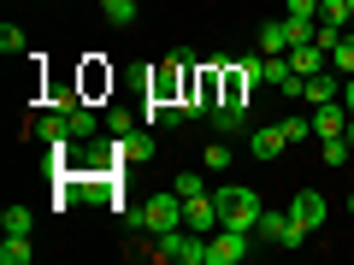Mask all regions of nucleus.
<instances>
[{"mask_svg": "<svg viewBox=\"0 0 354 265\" xmlns=\"http://www.w3.org/2000/svg\"><path fill=\"white\" fill-rule=\"evenodd\" d=\"M30 224H36V218H30V206H6V213H0V236H30Z\"/></svg>", "mask_w": 354, "mask_h": 265, "instance_id": "17", "label": "nucleus"}, {"mask_svg": "<svg viewBox=\"0 0 354 265\" xmlns=\"http://www.w3.org/2000/svg\"><path fill=\"white\" fill-rule=\"evenodd\" d=\"M278 130H283V136H290V148H301V141L313 136V118H283Z\"/></svg>", "mask_w": 354, "mask_h": 265, "instance_id": "25", "label": "nucleus"}, {"mask_svg": "<svg viewBox=\"0 0 354 265\" xmlns=\"http://www.w3.org/2000/svg\"><path fill=\"white\" fill-rule=\"evenodd\" d=\"M290 65H295L301 77H319V71L330 65V53L319 48V41H301V48H290Z\"/></svg>", "mask_w": 354, "mask_h": 265, "instance_id": "14", "label": "nucleus"}, {"mask_svg": "<svg viewBox=\"0 0 354 265\" xmlns=\"http://www.w3.org/2000/svg\"><path fill=\"white\" fill-rule=\"evenodd\" d=\"M319 159H325L330 171H342V165L354 159V141H348V136H325V153H319Z\"/></svg>", "mask_w": 354, "mask_h": 265, "instance_id": "19", "label": "nucleus"}, {"mask_svg": "<svg viewBox=\"0 0 354 265\" xmlns=\"http://www.w3.org/2000/svg\"><path fill=\"white\" fill-rule=\"evenodd\" d=\"M242 259H248V230L218 224L213 236H207V265H242Z\"/></svg>", "mask_w": 354, "mask_h": 265, "instance_id": "3", "label": "nucleus"}, {"mask_svg": "<svg viewBox=\"0 0 354 265\" xmlns=\"http://www.w3.org/2000/svg\"><path fill=\"white\" fill-rule=\"evenodd\" d=\"M248 153L254 159H278V153H290V136L278 124H260V130H248Z\"/></svg>", "mask_w": 354, "mask_h": 265, "instance_id": "8", "label": "nucleus"}, {"mask_svg": "<svg viewBox=\"0 0 354 265\" xmlns=\"http://www.w3.org/2000/svg\"><path fill=\"white\" fill-rule=\"evenodd\" d=\"M124 224H130V236H160V230H177L183 224V195H148V201L136 206V213H124Z\"/></svg>", "mask_w": 354, "mask_h": 265, "instance_id": "1", "label": "nucleus"}, {"mask_svg": "<svg viewBox=\"0 0 354 265\" xmlns=\"http://www.w3.org/2000/svg\"><path fill=\"white\" fill-rule=\"evenodd\" d=\"M348 141H354V112H348Z\"/></svg>", "mask_w": 354, "mask_h": 265, "instance_id": "30", "label": "nucleus"}, {"mask_svg": "<svg viewBox=\"0 0 354 265\" xmlns=\"http://www.w3.org/2000/svg\"><path fill=\"white\" fill-rule=\"evenodd\" d=\"M213 130L218 136H242V130H248V101H218L213 106Z\"/></svg>", "mask_w": 354, "mask_h": 265, "instance_id": "11", "label": "nucleus"}, {"mask_svg": "<svg viewBox=\"0 0 354 265\" xmlns=\"http://www.w3.org/2000/svg\"><path fill=\"white\" fill-rule=\"evenodd\" d=\"M65 136H71V141H95V136H101V118L88 112V101H77L71 112H65Z\"/></svg>", "mask_w": 354, "mask_h": 265, "instance_id": "12", "label": "nucleus"}, {"mask_svg": "<svg viewBox=\"0 0 354 265\" xmlns=\"http://www.w3.org/2000/svg\"><path fill=\"white\" fill-rule=\"evenodd\" d=\"M348 30H354V24H348Z\"/></svg>", "mask_w": 354, "mask_h": 265, "instance_id": "33", "label": "nucleus"}, {"mask_svg": "<svg viewBox=\"0 0 354 265\" xmlns=\"http://www.w3.org/2000/svg\"><path fill=\"white\" fill-rule=\"evenodd\" d=\"M290 218H295V224L307 230V236H313V230H319V224H325V218H330V201H325V195H319V189H301V195H295V201H290Z\"/></svg>", "mask_w": 354, "mask_h": 265, "instance_id": "5", "label": "nucleus"}, {"mask_svg": "<svg viewBox=\"0 0 354 265\" xmlns=\"http://www.w3.org/2000/svg\"><path fill=\"white\" fill-rule=\"evenodd\" d=\"M260 53H290V30H283V18H266V24H260Z\"/></svg>", "mask_w": 354, "mask_h": 265, "instance_id": "16", "label": "nucleus"}, {"mask_svg": "<svg viewBox=\"0 0 354 265\" xmlns=\"http://www.w3.org/2000/svg\"><path fill=\"white\" fill-rule=\"evenodd\" d=\"M183 224L201 230V236H213V230H218V201H213V195H195V201H183Z\"/></svg>", "mask_w": 354, "mask_h": 265, "instance_id": "9", "label": "nucleus"}, {"mask_svg": "<svg viewBox=\"0 0 354 265\" xmlns=\"http://www.w3.org/2000/svg\"><path fill=\"white\" fill-rule=\"evenodd\" d=\"M290 6V18H319V0H283Z\"/></svg>", "mask_w": 354, "mask_h": 265, "instance_id": "28", "label": "nucleus"}, {"mask_svg": "<svg viewBox=\"0 0 354 265\" xmlns=\"http://www.w3.org/2000/svg\"><path fill=\"white\" fill-rule=\"evenodd\" d=\"M348 213H354V195H348Z\"/></svg>", "mask_w": 354, "mask_h": 265, "instance_id": "32", "label": "nucleus"}, {"mask_svg": "<svg viewBox=\"0 0 354 265\" xmlns=\"http://www.w3.org/2000/svg\"><path fill=\"white\" fill-rule=\"evenodd\" d=\"M130 130H142L136 112H106V136H130Z\"/></svg>", "mask_w": 354, "mask_h": 265, "instance_id": "26", "label": "nucleus"}, {"mask_svg": "<svg viewBox=\"0 0 354 265\" xmlns=\"http://www.w3.org/2000/svg\"><path fill=\"white\" fill-rule=\"evenodd\" d=\"M301 101L307 106H330V101H342V71H319V77H301Z\"/></svg>", "mask_w": 354, "mask_h": 265, "instance_id": "7", "label": "nucleus"}, {"mask_svg": "<svg viewBox=\"0 0 354 265\" xmlns=\"http://www.w3.org/2000/svg\"><path fill=\"white\" fill-rule=\"evenodd\" d=\"M136 6H142V0H101V12H106V24H118V30H124L130 18H136Z\"/></svg>", "mask_w": 354, "mask_h": 265, "instance_id": "22", "label": "nucleus"}, {"mask_svg": "<svg viewBox=\"0 0 354 265\" xmlns=\"http://www.w3.org/2000/svg\"><path fill=\"white\" fill-rule=\"evenodd\" d=\"M283 30H290V48H301V41H313L319 18H283Z\"/></svg>", "mask_w": 354, "mask_h": 265, "instance_id": "24", "label": "nucleus"}, {"mask_svg": "<svg viewBox=\"0 0 354 265\" xmlns=\"http://www.w3.org/2000/svg\"><path fill=\"white\" fill-rule=\"evenodd\" d=\"M118 153H124L130 165L153 159V124H142V130H130V136H118Z\"/></svg>", "mask_w": 354, "mask_h": 265, "instance_id": "13", "label": "nucleus"}, {"mask_svg": "<svg viewBox=\"0 0 354 265\" xmlns=\"http://www.w3.org/2000/svg\"><path fill=\"white\" fill-rule=\"evenodd\" d=\"M171 189L183 195V201H195V195H207V183H201V171H177V177H171Z\"/></svg>", "mask_w": 354, "mask_h": 265, "instance_id": "23", "label": "nucleus"}, {"mask_svg": "<svg viewBox=\"0 0 354 265\" xmlns=\"http://www.w3.org/2000/svg\"><path fill=\"white\" fill-rule=\"evenodd\" d=\"M207 171H230V159H236V148H230V136H218V141H207Z\"/></svg>", "mask_w": 354, "mask_h": 265, "instance_id": "21", "label": "nucleus"}, {"mask_svg": "<svg viewBox=\"0 0 354 265\" xmlns=\"http://www.w3.org/2000/svg\"><path fill=\"white\" fill-rule=\"evenodd\" d=\"M30 259H36L30 236H6V242H0V265H30Z\"/></svg>", "mask_w": 354, "mask_h": 265, "instance_id": "18", "label": "nucleus"}, {"mask_svg": "<svg viewBox=\"0 0 354 265\" xmlns=\"http://www.w3.org/2000/svg\"><path fill=\"white\" fill-rule=\"evenodd\" d=\"M330 71L354 77V30H342V36H337V48H330Z\"/></svg>", "mask_w": 354, "mask_h": 265, "instance_id": "20", "label": "nucleus"}, {"mask_svg": "<svg viewBox=\"0 0 354 265\" xmlns=\"http://www.w3.org/2000/svg\"><path fill=\"white\" fill-rule=\"evenodd\" d=\"M189 95L207 106V118H213V106L225 101V65H195V83H189Z\"/></svg>", "mask_w": 354, "mask_h": 265, "instance_id": "6", "label": "nucleus"}, {"mask_svg": "<svg viewBox=\"0 0 354 265\" xmlns=\"http://www.w3.org/2000/svg\"><path fill=\"white\" fill-rule=\"evenodd\" d=\"M342 106H348V112H354V77H348V83H342Z\"/></svg>", "mask_w": 354, "mask_h": 265, "instance_id": "29", "label": "nucleus"}, {"mask_svg": "<svg viewBox=\"0 0 354 265\" xmlns=\"http://www.w3.org/2000/svg\"><path fill=\"white\" fill-rule=\"evenodd\" d=\"M260 236L272 242V248H301V242H307V230L295 224V218H290V206H283V213H260Z\"/></svg>", "mask_w": 354, "mask_h": 265, "instance_id": "4", "label": "nucleus"}, {"mask_svg": "<svg viewBox=\"0 0 354 265\" xmlns=\"http://www.w3.org/2000/svg\"><path fill=\"white\" fill-rule=\"evenodd\" d=\"M313 136L319 141H325V136H348V106H342V101L313 106Z\"/></svg>", "mask_w": 354, "mask_h": 265, "instance_id": "10", "label": "nucleus"}, {"mask_svg": "<svg viewBox=\"0 0 354 265\" xmlns=\"http://www.w3.org/2000/svg\"><path fill=\"white\" fill-rule=\"evenodd\" d=\"M0 53H24V30L18 24H0Z\"/></svg>", "mask_w": 354, "mask_h": 265, "instance_id": "27", "label": "nucleus"}, {"mask_svg": "<svg viewBox=\"0 0 354 265\" xmlns=\"http://www.w3.org/2000/svg\"><path fill=\"white\" fill-rule=\"evenodd\" d=\"M30 136L48 141V148H53V141H71V136H65V112H36V118H30Z\"/></svg>", "mask_w": 354, "mask_h": 265, "instance_id": "15", "label": "nucleus"}, {"mask_svg": "<svg viewBox=\"0 0 354 265\" xmlns=\"http://www.w3.org/2000/svg\"><path fill=\"white\" fill-rule=\"evenodd\" d=\"M213 201H218V224L248 230V236L260 230V213H266V206H260V195H254V189H242V183H225Z\"/></svg>", "mask_w": 354, "mask_h": 265, "instance_id": "2", "label": "nucleus"}, {"mask_svg": "<svg viewBox=\"0 0 354 265\" xmlns=\"http://www.w3.org/2000/svg\"><path fill=\"white\" fill-rule=\"evenodd\" d=\"M342 6H348V12H354V0H342Z\"/></svg>", "mask_w": 354, "mask_h": 265, "instance_id": "31", "label": "nucleus"}]
</instances>
